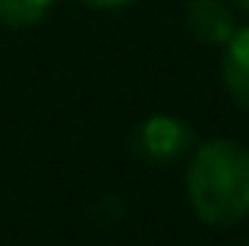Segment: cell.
Returning a JSON list of instances; mask_svg holds the SVG:
<instances>
[{"label": "cell", "mask_w": 249, "mask_h": 246, "mask_svg": "<svg viewBox=\"0 0 249 246\" xmlns=\"http://www.w3.org/2000/svg\"><path fill=\"white\" fill-rule=\"evenodd\" d=\"M189 139H193V133H189L186 123H180L177 117H167V114H155L139 126L136 148L152 161H167V158H177L189 145Z\"/></svg>", "instance_id": "cell-2"}, {"label": "cell", "mask_w": 249, "mask_h": 246, "mask_svg": "<svg viewBox=\"0 0 249 246\" xmlns=\"http://www.w3.org/2000/svg\"><path fill=\"white\" fill-rule=\"evenodd\" d=\"M85 6H95V10H114V6H126L129 0H82Z\"/></svg>", "instance_id": "cell-6"}, {"label": "cell", "mask_w": 249, "mask_h": 246, "mask_svg": "<svg viewBox=\"0 0 249 246\" xmlns=\"http://www.w3.org/2000/svg\"><path fill=\"white\" fill-rule=\"evenodd\" d=\"M189 29L208 44H227L233 29V13L227 0H189L186 6Z\"/></svg>", "instance_id": "cell-3"}, {"label": "cell", "mask_w": 249, "mask_h": 246, "mask_svg": "<svg viewBox=\"0 0 249 246\" xmlns=\"http://www.w3.org/2000/svg\"><path fill=\"white\" fill-rule=\"evenodd\" d=\"M221 76H224V86L233 95V101L249 107V25L231 35L224 63H221Z\"/></svg>", "instance_id": "cell-4"}, {"label": "cell", "mask_w": 249, "mask_h": 246, "mask_svg": "<svg viewBox=\"0 0 249 246\" xmlns=\"http://www.w3.org/2000/svg\"><path fill=\"white\" fill-rule=\"evenodd\" d=\"M196 215L214 228H233L249 215V148L233 139H212L196 148L186 171Z\"/></svg>", "instance_id": "cell-1"}, {"label": "cell", "mask_w": 249, "mask_h": 246, "mask_svg": "<svg viewBox=\"0 0 249 246\" xmlns=\"http://www.w3.org/2000/svg\"><path fill=\"white\" fill-rule=\"evenodd\" d=\"M233 3H237V6H240L243 13H249V0H233Z\"/></svg>", "instance_id": "cell-7"}, {"label": "cell", "mask_w": 249, "mask_h": 246, "mask_svg": "<svg viewBox=\"0 0 249 246\" xmlns=\"http://www.w3.org/2000/svg\"><path fill=\"white\" fill-rule=\"evenodd\" d=\"M246 246H249V243H246Z\"/></svg>", "instance_id": "cell-8"}, {"label": "cell", "mask_w": 249, "mask_h": 246, "mask_svg": "<svg viewBox=\"0 0 249 246\" xmlns=\"http://www.w3.org/2000/svg\"><path fill=\"white\" fill-rule=\"evenodd\" d=\"M51 3L54 0H0V22L10 29H29L51 10Z\"/></svg>", "instance_id": "cell-5"}]
</instances>
